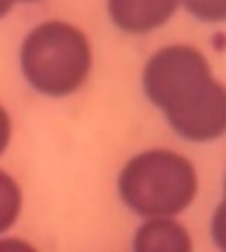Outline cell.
<instances>
[{
  "label": "cell",
  "mask_w": 226,
  "mask_h": 252,
  "mask_svg": "<svg viewBox=\"0 0 226 252\" xmlns=\"http://www.w3.org/2000/svg\"><path fill=\"white\" fill-rule=\"evenodd\" d=\"M20 69L35 93L49 98L69 96L86 83L92 71L90 41L71 22H39L22 39Z\"/></svg>",
  "instance_id": "obj_1"
},
{
  "label": "cell",
  "mask_w": 226,
  "mask_h": 252,
  "mask_svg": "<svg viewBox=\"0 0 226 252\" xmlns=\"http://www.w3.org/2000/svg\"><path fill=\"white\" fill-rule=\"evenodd\" d=\"M198 193V173L179 152L153 148L136 154L118 175L120 201L143 219H175Z\"/></svg>",
  "instance_id": "obj_2"
},
{
  "label": "cell",
  "mask_w": 226,
  "mask_h": 252,
  "mask_svg": "<svg viewBox=\"0 0 226 252\" xmlns=\"http://www.w3.org/2000/svg\"><path fill=\"white\" fill-rule=\"evenodd\" d=\"M214 79L208 59L193 45L175 43L157 49L145 63L141 87L163 114L193 98Z\"/></svg>",
  "instance_id": "obj_3"
},
{
  "label": "cell",
  "mask_w": 226,
  "mask_h": 252,
  "mask_svg": "<svg viewBox=\"0 0 226 252\" xmlns=\"http://www.w3.org/2000/svg\"><path fill=\"white\" fill-rule=\"evenodd\" d=\"M167 124L189 142H212L226 134V85L212 79L193 98L165 114Z\"/></svg>",
  "instance_id": "obj_4"
},
{
  "label": "cell",
  "mask_w": 226,
  "mask_h": 252,
  "mask_svg": "<svg viewBox=\"0 0 226 252\" xmlns=\"http://www.w3.org/2000/svg\"><path fill=\"white\" fill-rule=\"evenodd\" d=\"M181 8V0H106L112 24L126 33H149L165 26Z\"/></svg>",
  "instance_id": "obj_5"
},
{
  "label": "cell",
  "mask_w": 226,
  "mask_h": 252,
  "mask_svg": "<svg viewBox=\"0 0 226 252\" xmlns=\"http://www.w3.org/2000/svg\"><path fill=\"white\" fill-rule=\"evenodd\" d=\"M132 252H193V238L175 219H145L134 232Z\"/></svg>",
  "instance_id": "obj_6"
},
{
  "label": "cell",
  "mask_w": 226,
  "mask_h": 252,
  "mask_svg": "<svg viewBox=\"0 0 226 252\" xmlns=\"http://www.w3.org/2000/svg\"><path fill=\"white\" fill-rule=\"evenodd\" d=\"M22 189L18 181L4 169H0V236L8 232L22 213Z\"/></svg>",
  "instance_id": "obj_7"
},
{
  "label": "cell",
  "mask_w": 226,
  "mask_h": 252,
  "mask_svg": "<svg viewBox=\"0 0 226 252\" xmlns=\"http://www.w3.org/2000/svg\"><path fill=\"white\" fill-rule=\"evenodd\" d=\"M181 6L200 22H226V0H181Z\"/></svg>",
  "instance_id": "obj_8"
},
{
  "label": "cell",
  "mask_w": 226,
  "mask_h": 252,
  "mask_svg": "<svg viewBox=\"0 0 226 252\" xmlns=\"http://www.w3.org/2000/svg\"><path fill=\"white\" fill-rule=\"evenodd\" d=\"M210 236L220 252H226V195L216 205L210 219Z\"/></svg>",
  "instance_id": "obj_9"
},
{
  "label": "cell",
  "mask_w": 226,
  "mask_h": 252,
  "mask_svg": "<svg viewBox=\"0 0 226 252\" xmlns=\"http://www.w3.org/2000/svg\"><path fill=\"white\" fill-rule=\"evenodd\" d=\"M0 252H39V250L24 238L6 236V238H0Z\"/></svg>",
  "instance_id": "obj_10"
},
{
  "label": "cell",
  "mask_w": 226,
  "mask_h": 252,
  "mask_svg": "<svg viewBox=\"0 0 226 252\" xmlns=\"http://www.w3.org/2000/svg\"><path fill=\"white\" fill-rule=\"evenodd\" d=\"M10 140H12V118L8 110L0 104V156L8 150Z\"/></svg>",
  "instance_id": "obj_11"
},
{
  "label": "cell",
  "mask_w": 226,
  "mask_h": 252,
  "mask_svg": "<svg viewBox=\"0 0 226 252\" xmlns=\"http://www.w3.org/2000/svg\"><path fill=\"white\" fill-rule=\"evenodd\" d=\"M14 4H16V0H0V20L6 18V16L12 12Z\"/></svg>",
  "instance_id": "obj_12"
},
{
  "label": "cell",
  "mask_w": 226,
  "mask_h": 252,
  "mask_svg": "<svg viewBox=\"0 0 226 252\" xmlns=\"http://www.w3.org/2000/svg\"><path fill=\"white\" fill-rule=\"evenodd\" d=\"M16 2H37V0H16Z\"/></svg>",
  "instance_id": "obj_13"
},
{
  "label": "cell",
  "mask_w": 226,
  "mask_h": 252,
  "mask_svg": "<svg viewBox=\"0 0 226 252\" xmlns=\"http://www.w3.org/2000/svg\"><path fill=\"white\" fill-rule=\"evenodd\" d=\"M224 195H226V175H224Z\"/></svg>",
  "instance_id": "obj_14"
}]
</instances>
